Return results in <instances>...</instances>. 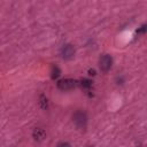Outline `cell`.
<instances>
[{
  "mask_svg": "<svg viewBox=\"0 0 147 147\" xmlns=\"http://www.w3.org/2000/svg\"><path fill=\"white\" fill-rule=\"evenodd\" d=\"M60 75H61V70L59 69V67L53 65V67H52V70H51V77H52L53 79H56Z\"/></svg>",
  "mask_w": 147,
  "mask_h": 147,
  "instance_id": "52a82bcc",
  "label": "cell"
},
{
  "mask_svg": "<svg viewBox=\"0 0 147 147\" xmlns=\"http://www.w3.org/2000/svg\"><path fill=\"white\" fill-rule=\"evenodd\" d=\"M39 106H40V108L44 109V110L48 108V100H47V98H46L44 94H41V95L39 96Z\"/></svg>",
  "mask_w": 147,
  "mask_h": 147,
  "instance_id": "8992f818",
  "label": "cell"
},
{
  "mask_svg": "<svg viewBox=\"0 0 147 147\" xmlns=\"http://www.w3.org/2000/svg\"><path fill=\"white\" fill-rule=\"evenodd\" d=\"M145 30H146V25H142V26H141V29H139L137 32H138V33H144V32H145Z\"/></svg>",
  "mask_w": 147,
  "mask_h": 147,
  "instance_id": "9c48e42d",
  "label": "cell"
},
{
  "mask_svg": "<svg viewBox=\"0 0 147 147\" xmlns=\"http://www.w3.org/2000/svg\"><path fill=\"white\" fill-rule=\"evenodd\" d=\"M72 122L75 123V125L78 129H85V126L87 124V115H86V113L83 111V110H77L72 115Z\"/></svg>",
  "mask_w": 147,
  "mask_h": 147,
  "instance_id": "6da1fadb",
  "label": "cell"
},
{
  "mask_svg": "<svg viewBox=\"0 0 147 147\" xmlns=\"http://www.w3.org/2000/svg\"><path fill=\"white\" fill-rule=\"evenodd\" d=\"M113 65V59L108 54H102L99 59V67L103 72H107Z\"/></svg>",
  "mask_w": 147,
  "mask_h": 147,
  "instance_id": "7a4b0ae2",
  "label": "cell"
},
{
  "mask_svg": "<svg viewBox=\"0 0 147 147\" xmlns=\"http://www.w3.org/2000/svg\"><path fill=\"white\" fill-rule=\"evenodd\" d=\"M88 75H90V76H95V70L90 69V70H88Z\"/></svg>",
  "mask_w": 147,
  "mask_h": 147,
  "instance_id": "30bf717a",
  "label": "cell"
},
{
  "mask_svg": "<svg viewBox=\"0 0 147 147\" xmlns=\"http://www.w3.org/2000/svg\"><path fill=\"white\" fill-rule=\"evenodd\" d=\"M76 86H77V80L71 78H64L57 82V87L62 91H68V90L75 88Z\"/></svg>",
  "mask_w": 147,
  "mask_h": 147,
  "instance_id": "3957f363",
  "label": "cell"
},
{
  "mask_svg": "<svg viewBox=\"0 0 147 147\" xmlns=\"http://www.w3.org/2000/svg\"><path fill=\"white\" fill-rule=\"evenodd\" d=\"M59 146H69V144H67V142H61V144H59Z\"/></svg>",
  "mask_w": 147,
  "mask_h": 147,
  "instance_id": "8fae6325",
  "label": "cell"
},
{
  "mask_svg": "<svg viewBox=\"0 0 147 147\" xmlns=\"http://www.w3.org/2000/svg\"><path fill=\"white\" fill-rule=\"evenodd\" d=\"M32 137H33V139H34L36 141H42V140L45 139V137H46V132H45L42 129L37 127V129L33 130Z\"/></svg>",
  "mask_w": 147,
  "mask_h": 147,
  "instance_id": "5b68a950",
  "label": "cell"
},
{
  "mask_svg": "<svg viewBox=\"0 0 147 147\" xmlns=\"http://www.w3.org/2000/svg\"><path fill=\"white\" fill-rule=\"evenodd\" d=\"M75 55V47L71 44H65L61 48V56L64 60H70Z\"/></svg>",
  "mask_w": 147,
  "mask_h": 147,
  "instance_id": "277c9868",
  "label": "cell"
},
{
  "mask_svg": "<svg viewBox=\"0 0 147 147\" xmlns=\"http://www.w3.org/2000/svg\"><path fill=\"white\" fill-rule=\"evenodd\" d=\"M80 85H82L83 88L88 90V88H91V86H92V80H90V79H83V80L80 82Z\"/></svg>",
  "mask_w": 147,
  "mask_h": 147,
  "instance_id": "ba28073f",
  "label": "cell"
}]
</instances>
